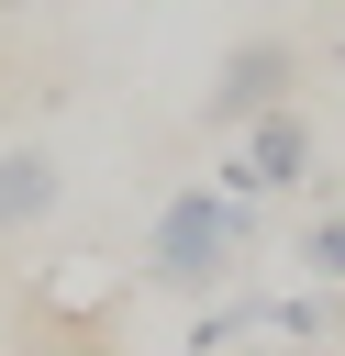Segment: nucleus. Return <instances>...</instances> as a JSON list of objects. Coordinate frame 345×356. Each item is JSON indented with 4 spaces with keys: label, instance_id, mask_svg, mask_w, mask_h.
<instances>
[{
    "label": "nucleus",
    "instance_id": "423d86ee",
    "mask_svg": "<svg viewBox=\"0 0 345 356\" xmlns=\"http://www.w3.org/2000/svg\"><path fill=\"white\" fill-rule=\"evenodd\" d=\"M100 289H111V278H100V256H67V278H56L45 300H56V312H100Z\"/></svg>",
    "mask_w": 345,
    "mask_h": 356
},
{
    "label": "nucleus",
    "instance_id": "6e6552de",
    "mask_svg": "<svg viewBox=\"0 0 345 356\" xmlns=\"http://www.w3.org/2000/svg\"><path fill=\"white\" fill-rule=\"evenodd\" d=\"M256 356H289V345H256Z\"/></svg>",
    "mask_w": 345,
    "mask_h": 356
},
{
    "label": "nucleus",
    "instance_id": "f03ea898",
    "mask_svg": "<svg viewBox=\"0 0 345 356\" xmlns=\"http://www.w3.org/2000/svg\"><path fill=\"white\" fill-rule=\"evenodd\" d=\"M211 189H234V200H289V189H312V122L278 100V111H256L245 134H234V156L211 167Z\"/></svg>",
    "mask_w": 345,
    "mask_h": 356
},
{
    "label": "nucleus",
    "instance_id": "7ed1b4c3",
    "mask_svg": "<svg viewBox=\"0 0 345 356\" xmlns=\"http://www.w3.org/2000/svg\"><path fill=\"white\" fill-rule=\"evenodd\" d=\"M289 78H300V56H289L278 33H245V44L223 56V78H211V100H200V122H223V134H245L256 111H278V100H289Z\"/></svg>",
    "mask_w": 345,
    "mask_h": 356
},
{
    "label": "nucleus",
    "instance_id": "20e7f679",
    "mask_svg": "<svg viewBox=\"0 0 345 356\" xmlns=\"http://www.w3.org/2000/svg\"><path fill=\"white\" fill-rule=\"evenodd\" d=\"M56 189H67V178H56V156H45V145H11V156H0V234L45 222V211H56Z\"/></svg>",
    "mask_w": 345,
    "mask_h": 356
},
{
    "label": "nucleus",
    "instance_id": "0eeeda50",
    "mask_svg": "<svg viewBox=\"0 0 345 356\" xmlns=\"http://www.w3.org/2000/svg\"><path fill=\"white\" fill-rule=\"evenodd\" d=\"M334 67H345V33H334Z\"/></svg>",
    "mask_w": 345,
    "mask_h": 356
},
{
    "label": "nucleus",
    "instance_id": "39448f33",
    "mask_svg": "<svg viewBox=\"0 0 345 356\" xmlns=\"http://www.w3.org/2000/svg\"><path fill=\"white\" fill-rule=\"evenodd\" d=\"M300 267H312V289L345 300V211H312V222H300Z\"/></svg>",
    "mask_w": 345,
    "mask_h": 356
},
{
    "label": "nucleus",
    "instance_id": "f257e3e1",
    "mask_svg": "<svg viewBox=\"0 0 345 356\" xmlns=\"http://www.w3.org/2000/svg\"><path fill=\"white\" fill-rule=\"evenodd\" d=\"M256 234H267V200H234V189L189 178V189H167V211L145 222V289L211 300V289H234V267L256 256Z\"/></svg>",
    "mask_w": 345,
    "mask_h": 356
},
{
    "label": "nucleus",
    "instance_id": "1a4fd4ad",
    "mask_svg": "<svg viewBox=\"0 0 345 356\" xmlns=\"http://www.w3.org/2000/svg\"><path fill=\"white\" fill-rule=\"evenodd\" d=\"M0 11H22V0H0Z\"/></svg>",
    "mask_w": 345,
    "mask_h": 356
}]
</instances>
